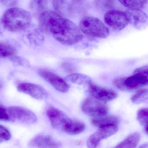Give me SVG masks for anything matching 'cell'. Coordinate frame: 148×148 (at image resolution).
I'll list each match as a JSON object with an SVG mask.
<instances>
[{"instance_id":"obj_8","label":"cell","mask_w":148,"mask_h":148,"mask_svg":"<svg viewBox=\"0 0 148 148\" xmlns=\"http://www.w3.org/2000/svg\"><path fill=\"white\" fill-rule=\"evenodd\" d=\"M118 125H111L99 128L95 133L91 135L87 139V146L88 148H97L102 140H105L118 132Z\"/></svg>"},{"instance_id":"obj_16","label":"cell","mask_w":148,"mask_h":148,"mask_svg":"<svg viewBox=\"0 0 148 148\" xmlns=\"http://www.w3.org/2000/svg\"><path fill=\"white\" fill-rule=\"evenodd\" d=\"M92 124L96 127H107L111 125H118L120 119L115 116H105L101 117L93 118L91 120Z\"/></svg>"},{"instance_id":"obj_33","label":"cell","mask_w":148,"mask_h":148,"mask_svg":"<svg viewBox=\"0 0 148 148\" xmlns=\"http://www.w3.org/2000/svg\"><path fill=\"white\" fill-rule=\"evenodd\" d=\"M3 86V85L2 83L0 81V90H1Z\"/></svg>"},{"instance_id":"obj_21","label":"cell","mask_w":148,"mask_h":148,"mask_svg":"<svg viewBox=\"0 0 148 148\" xmlns=\"http://www.w3.org/2000/svg\"><path fill=\"white\" fill-rule=\"evenodd\" d=\"M65 79L68 82L75 84H89L91 82V79L87 75L80 73H72L67 75Z\"/></svg>"},{"instance_id":"obj_27","label":"cell","mask_w":148,"mask_h":148,"mask_svg":"<svg viewBox=\"0 0 148 148\" xmlns=\"http://www.w3.org/2000/svg\"><path fill=\"white\" fill-rule=\"evenodd\" d=\"M11 134L8 130L4 126L0 125V143L10 140Z\"/></svg>"},{"instance_id":"obj_13","label":"cell","mask_w":148,"mask_h":148,"mask_svg":"<svg viewBox=\"0 0 148 148\" xmlns=\"http://www.w3.org/2000/svg\"><path fill=\"white\" fill-rule=\"evenodd\" d=\"M32 148H62L61 144L50 136H37L33 138L29 143Z\"/></svg>"},{"instance_id":"obj_15","label":"cell","mask_w":148,"mask_h":148,"mask_svg":"<svg viewBox=\"0 0 148 148\" xmlns=\"http://www.w3.org/2000/svg\"><path fill=\"white\" fill-rule=\"evenodd\" d=\"M85 128L86 127L83 123L69 118L63 129V132L70 135H75L82 133Z\"/></svg>"},{"instance_id":"obj_19","label":"cell","mask_w":148,"mask_h":148,"mask_svg":"<svg viewBox=\"0 0 148 148\" xmlns=\"http://www.w3.org/2000/svg\"><path fill=\"white\" fill-rule=\"evenodd\" d=\"M121 4L133 10H142L147 7L148 0H118Z\"/></svg>"},{"instance_id":"obj_24","label":"cell","mask_w":148,"mask_h":148,"mask_svg":"<svg viewBox=\"0 0 148 148\" xmlns=\"http://www.w3.org/2000/svg\"><path fill=\"white\" fill-rule=\"evenodd\" d=\"M137 119L144 127L146 133L148 132V110L147 108H142L137 112Z\"/></svg>"},{"instance_id":"obj_30","label":"cell","mask_w":148,"mask_h":148,"mask_svg":"<svg viewBox=\"0 0 148 148\" xmlns=\"http://www.w3.org/2000/svg\"><path fill=\"white\" fill-rule=\"evenodd\" d=\"M62 67L66 72H68V73L72 72L74 70V67L73 66L68 63H63L62 66Z\"/></svg>"},{"instance_id":"obj_14","label":"cell","mask_w":148,"mask_h":148,"mask_svg":"<svg viewBox=\"0 0 148 148\" xmlns=\"http://www.w3.org/2000/svg\"><path fill=\"white\" fill-rule=\"evenodd\" d=\"M126 13L128 17L129 23L136 27L144 24L147 21V15L142 10H128Z\"/></svg>"},{"instance_id":"obj_10","label":"cell","mask_w":148,"mask_h":148,"mask_svg":"<svg viewBox=\"0 0 148 148\" xmlns=\"http://www.w3.org/2000/svg\"><path fill=\"white\" fill-rule=\"evenodd\" d=\"M88 88L93 97L105 102L113 101L118 97V94L115 90L98 86L92 82L88 84Z\"/></svg>"},{"instance_id":"obj_11","label":"cell","mask_w":148,"mask_h":148,"mask_svg":"<svg viewBox=\"0 0 148 148\" xmlns=\"http://www.w3.org/2000/svg\"><path fill=\"white\" fill-rule=\"evenodd\" d=\"M18 91L37 99L43 100L48 96V93L41 86L30 83L23 82L17 86Z\"/></svg>"},{"instance_id":"obj_23","label":"cell","mask_w":148,"mask_h":148,"mask_svg":"<svg viewBox=\"0 0 148 148\" xmlns=\"http://www.w3.org/2000/svg\"><path fill=\"white\" fill-rule=\"evenodd\" d=\"M52 4L56 12L59 14L65 15L70 10V6L67 0H53Z\"/></svg>"},{"instance_id":"obj_4","label":"cell","mask_w":148,"mask_h":148,"mask_svg":"<svg viewBox=\"0 0 148 148\" xmlns=\"http://www.w3.org/2000/svg\"><path fill=\"white\" fill-rule=\"evenodd\" d=\"M148 66H143L136 69L132 76L124 77V90H131L147 86L148 84Z\"/></svg>"},{"instance_id":"obj_9","label":"cell","mask_w":148,"mask_h":148,"mask_svg":"<svg viewBox=\"0 0 148 148\" xmlns=\"http://www.w3.org/2000/svg\"><path fill=\"white\" fill-rule=\"evenodd\" d=\"M38 74L59 92L66 93L69 90V87L66 81L53 72L47 69H41L38 70Z\"/></svg>"},{"instance_id":"obj_29","label":"cell","mask_w":148,"mask_h":148,"mask_svg":"<svg viewBox=\"0 0 148 148\" xmlns=\"http://www.w3.org/2000/svg\"><path fill=\"white\" fill-rule=\"evenodd\" d=\"M20 0H0V3L6 7H14L18 4Z\"/></svg>"},{"instance_id":"obj_6","label":"cell","mask_w":148,"mask_h":148,"mask_svg":"<svg viewBox=\"0 0 148 148\" xmlns=\"http://www.w3.org/2000/svg\"><path fill=\"white\" fill-rule=\"evenodd\" d=\"M104 19L108 26L118 31L125 28L129 23L127 13L118 10L112 9L107 11Z\"/></svg>"},{"instance_id":"obj_32","label":"cell","mask_w":148,"mask_h":148,"mask_svg":"<svg viewBox=\"0 0 148 148\" xmlns=\"http://www.w3.org/2000/svg\"><path fill=\"white\" fill-rule=\"evenodd\" d=\"M138 148H148L147 143H145L139 147Z\"/></svg>"},{"instance_id":"obj_1","label":"cell","mask_w":148,"mask_h":148,"mask_svg":"<svg viewBox=\"0 0 148 148\" xmlns=\"http://www.w3.org/2000/svg\"><path fill=\"white\" fill-rule=\"evenodd\" d=\"M39 27L43 33L50 34L58 42L66 46L76 44L83 38L76 24L52 10H46L39 15Z\"/></svg>"},{"instance_id":"obj_22","label":"cell","mask_w":148,"mask_h":148,"mask_svg":"<svg viewBox=\"0 0 148 148\" xmlns=\"http://www.w3.org/2000/svg\"><path fill=\"white\" fill-rule=\"evenodd\" d=\"M47 6V0H31L30 4V8L31 10L34 13L40 14L46 11Z\"/></svg>"},{"instance_id":"obj_3","label":"cell","mask_w":148,"mask_h":148,"mask_svg":"<svg viewBox=\"0 0 148 148\" xmlns=\"http://www.w3.org/2000/svg\"><path fill=\"white\" fill-rule=\"evenodd\" d=\"M79 27L81 32L91 37L105 39L109 35L107 27L100 19L93 16L83 18L80 21Z\"/></svg>"},{"instance_id":"obj_28","label":"cell","mask_w":148,"mask_h":148,"mask_svg":"<svg viewBox=\"0 0 148 148\" xmlns=\"http://www.w3.org/2000/svg\"><path fill=\"white\" fill-rule=\"evenodd\" d=\"M0 121H9L8 109L0 103Z\"/></svg>"},{"instance_id":"obj_25","label":"cell","mask_w":148,"mask_h":148,"mask_svg":"<svg viewBox=\"0 0 148 148\" xmlns=\"http://www.w3.org/2000/svg\"><path fill=\"white\" fill-rule=\"evenodd\" d=\"M148 91L147 89H143L138 90L131 98L132 102L136 104H140L147 100Z\"/></svg>"},{"instance_id":"obj_31","label":"cell","mask_w":148,"mask_h":148,"mask_svg":"<svg viewBox=\"0 0 148 148\" xmlns=\"http://www.w3.org/2000/svg\"><path fill=\"white\" fill-rule=\"evenodd\" d=\"M3 27L1 19H0V35L1 34L3 31Z\"/></svg>"},{"instance_id":"obj_26","label":"cell","mask_w":148,"mask_h":148,"mask_svg":"<svg viewBox=\"0 0 148 148\" xmlns=\"http://www.w3.org/2000/svg\"><path fill=\"white\" fill-rule=\"evenodd\" d=\"M10 60L15 66L27 67L30 66V64L29 62L21 56H14L11 58H10Z\"/></svg>"},{"instance_id":"obj_5","label":"cell","mask_w":148,"mask_h":148,"mask_svg":"<svg viewBox=\"0 0 148 148\" xmlns=\"http://www.w3.org/2000/svg\"><path fill=\"white\" fill-rule=\"evenodd\" d=\"M82 110L87 115L93 118L107 115L109 108L105 102L94 97L85 99L81 105Z\"/></svg>"},{"instance_id":"obj_7","label":"cell","mask_w":148,"mask_h":148,"mask_svg":"<svg viewBox=\"0 0 148 148\" xmlns=\"http://www.w3.org/2000/svg\"><path fill=\"white\" fill-rule=\"evenodd\" d=\"M7 109L9 121H17L28 124H34L37 121L36 115L28 109L19 106H12Z\"/></svg>"},{"instance_id":"obj_20","label":"cell","mask_w":148,"mask_h":148,"mask_svg":"<svg viewBox=\"0 0 148 148\" xmlns=\"http://www.w3.org/2000/svg\"><path fill=\"white\" fill-rule=\"evenodd\" d=\"M17 49L12 44L4 41H0V58H10L15 56Z\"/></svg>"},{"instance_id":"obj_12","label":"cell","mask_w":148,"mask_h":148,"mask_svg":"<svg viewBox=\"0 0 148 148\" xmlns=\"http://www.w3.org/2000/svg\"><path fill=\"white\" fill-rule=\"evenodd\" d=\"M47 114L52 127L56 130L63 132L69 118L62 111L54 107H50L47 110Z\"/></svg>"},{"instance_id":"obj_18","label":"cell","mask_w":148,"mask_h":148,"mask_svg":"<svg viewBox=\"0 0 148 148\" xmlns=\"http://www.w3.org/2000/svg\"><path fill=\"white\" fill-rule=\"evenodd\" d=\"M27 39L31 45L39 47L43 45L44 38L43 33L39 29H34L28 33Z\"/></svg>"},{"instance_id":"obj_2","label":"cell","mask_w":148,"mask_h":148,"mask_svg":"<svg viewBox=\"0 0 148 148\" xmlns=\"http://www.w3.org/2000/svg\"><path fill=\"white\" fill-rule=\"evenodd\" d=\"M1 21L4 28L10 32H18L29 27L32 22V16L27 10L14 7L4 12Z\"/></svg>"},{"instance_id":"obj_17","label":"cell","mask_w":148,"mask_h":148,"mask_svg":"<svg viewBox=\"0 0 148 148\" xmlns=\"http://www.w3.org/2000/svg\"><path fill=\"white\" fill-rule=\"evenodd\" d=\"M140 140V134L138 133H134L129 135L115 148H136L138 146Z\"/></svg>"}]
</instances>
